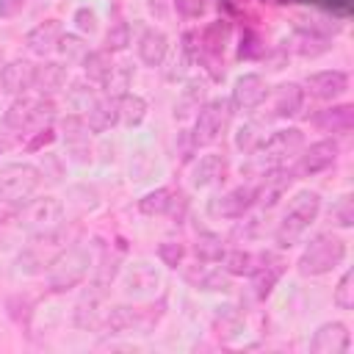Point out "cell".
<instances>
[{
  "label": "cell",
  "instance_id": "obj_28",
  "mask_svg": "<svg viewBox=\"0 0 354 354\" xmlns=\"http://www.w3.org/2000/svg\"><path fill=\"white\" fill-rule=\"evenodd\" d=\"M86 122L91 127V133H105L119 122V97H105L97 100L88 111H86Z\"/></svg>",
  "mask_w": 354,
  "mask_h": 354
},
{
  "label": "cell",
  "instance_id": "obj_31",
  "mask_svg": "<svg viewBox=\"0 0 354 354\" xmlns=\"http://www.w3.org/2000/svg\"><path fill=\"white\" fill-rule=\"evenodd\" d=\"M102 326L108 332H113V335H122V332H130V329H141V310L138 307L119 304V307H113V310L105 313Z\"/></svg>",
  "mask_w": 354,
  "mask_h": 354
},
{
  "label": "cell",
  "instance_id": "obj_43",
  "mask_svg": "<svg viewBox=\"0 0 354 354\" xmlns=\"http://www.w3.org/2000/svg\"><path fill=\"white\" fill-rule=\"evenodd\" d=\"M69 105L75 108V111H88L97 100H94V88L91 86H86V83H72V88H69Z\"/></svg>",
  "mask_w": 354,
  "mask_h": 354
},
{
  "label": "cell",
  "instance_id": "obj_14",
  "mask_svg": "<svg viewBox=\"0 0 354 354\" xmlns=\"http://www.w3.org/2000/svg\"><path fill=\"white\" fill-rule=\"evenodd\" d=\"M304 86L315 100H335L348 88V75L340 69H324V72H313L304 80Z\"/></svg>",
  "mask_w": 354,
  "mask_h": 354
},
{
  "label": "cell",
  "instance_id": "obj_25",
  "mask_svg": "<svg viewBox=\"0 0 354 354\" xmlns=\"http://www.w3.org/2000/svg\"><path fill=\"white\" fill-rule=\"evenodd\" d=\"M64 83H66V69H64V64H58V61H41L39 66H33V83H30V86L36 88V94L50 97V94L61 91Z\"/></svg>",
  "mask_w": 354,
  "mask_h": 354
},
{
  "label": "cell",
  "instance_id": "obj_18",
  "mask_svg": "<svg viewBox=\"0 0 354 354\" xmlns=\"http://www.w3.org/2000/svg\"><path fill=\"white\" fill-rule=\"evenodd\" d=\"M61 36H64V30H61V22L58 19H44V22H39L28 36H25V47L33 53V55H50L55 47H58V41H61Z\"/></svg>",
  "mask_w": 354,
  "mask_h": 354
},
{
  "label": "cell",
  "instance_id": "obj_5",
  "mask_svg": "<svg viewBox=\"0 0 354 354\" xmlns=\"http://www.w3.org/2000/svg\"><path fill=\"white\" fill-rule=\"evenodd\" d=\"M41 171L33 163L11 160L0 166V199L3 202H25L39 188Z\"/></svg>",
  "mask_w": 354,
  "mask_h": 354
},
{
  "label": "cell",
  "instance_id": "obj_15",
  "mask_svg": "<svg viewBox=\"0 0 354 354\" xmlns=\"http://www.w3.org/2000/svg\"><path fill=\"white\" fill-rule=\"evenodd\" d=\"M183 277H185V282L188 285H194V288H199V290H230L232 285H230V274L224 271V268H213V266H207L205 260L202 263H196V266H185L183 268Z\"/></svg>",
  "mask_w": 354,
  "mask_h": 354
},
{
  "label": "cell",
  "instance_id": "obj_52",
  "mask_svg": "<svg viewBox=\"0 0 354 354\" xmlns=\"http://www.w3.org/2000/svg\"><path fill=\"white\" fill-rule=\"evenodd\" d=\"M6 66V55H3V50H0V69Z\"/></svg>",
  "mask_w": 354,
  "mask_h": 354
},
{
  "label": "cell",
  "instance_id": "obj_39",
  "mask_svg": "<svg viewBox=\"0 0 354 354\" xmlns=\"http://www.w3.org/2000/svg\"><path fill=\"white\" fill-rule=\"evenodd\" d=\"M66 61H83L86 58V53H88V44H83V39L80 36H72V33H66V36H61V41H58V47H55Z\"/></svg>",
  "mask_w": 354,
  "mask_h": 354
},
{
  "label": "cell",
  "instance_id": "obj_32",
  "mask_svg": "<svg viewBox=\"0 0 354 354\" xmlns=\"http://www.w3.org/2000/svg\"><path fill=\"white\" fill-rule=\"evenodd\" d=\"M83 64V72L86 77L97 80V83H108V77L113 75V61H111V53L108 50H94V53H86V58L80 61Z\"/></svg>",
  "mask_w": 354,
  "mask_h": 354
},
{
  "label": "cell",
  "instance_id": "obj_49",
  "mask_svg": "<svg viewBox=\"0 0 354 354\" xmlns=\"http://www.w3.org/2000/svg\"><path fill=\"white\" fill-rule=\"evenodd\" d=\"M254 232H257V221L254 218H249V221H243V224H238L235 230H232V238H243V241H249V238H254Z\"/></svg>",
  "mask_w": 354,
  "mask_h": 354
},
{
  "label": "cell",
  "instance_id": "obj_10",
  "mask_svg": "<svg viewBox=\"0 0 354 354\" xmlns=\"http://www.w3.org/2000/svg\"><path fill=\"white\" fill-rule=\"evenodd\" d=\"M301 147H304V133L299 127H282V130H274L271 136H266L260 141V147L254 149V155L263 160H282V158L296 155Z\"/></svg>",
  "mask_w": 354,
  "mask_h": 354
},
{
  "label": "cell",
  "instance_id": "obj_19",
  "mask_svg": "<svg viewBox=\"0 0 354 354\" xmlns=\"http://www.w3.org/2000/svg\"><path fill=\"white\" fill-rule=\"evenodd\" d=\"M224 174H227V160L218 152L199 155V160H194V166L188 171L191 185H196V188H205V185H213V183L224 180Z\"/></svg>",
  "mask_w": 354,
  "mask_h": 354
},
{
  "label": "cell",
  "instance_id": "obj_11",
  "mask_svg": "<svg viewBox=\"0 0 354 354\" xmlns=\"http://www.w3.org/2000/svg\"><path fill=\"white\" fill-rule=\"evenodd\" d=\"M138 210L147 213V216H171V218H180L183 210H185V194L183 191H174L169 185L155 188V191H149V194H144L138 199Z\"/></svg>",
  "mask_w": 354,
  "mask_h": 354
},
{
  "label": "cell",
  "instance_id": "obj_45",
  "mask_svg": "<svg viewBox=\"0 0 354 354\" xmlns=\"http://www.w3.org/2000/svg\"><path fill=\"white\" fill-rule=\"evenodd\" d=\"M8 315L17 324H28V318H30V301L22 299V296H11L8 299Z\"/></svg>",
  "mask_w": 354,
  "mask_h": 354
},
{
  "label": "cell",
  "instance_id": "obj_29",
  "mask_svg": "<svg viewBox=\"0 0 354 354\" xmlns=\"http://www.w3.org/2000/svg\"><path fill=\"white\" fill-rule=\"evenodd\" d=\"M102 318H105V313H102V290H88L75 307V324L80 329H97V326H102Z\"/></svg>",
  "mask_w": 354,
  "mask_h": 354
},
{
  "label": "cell",
  "instance_id": "obj_13",
  "mask_svg": "<svg viewBox=\"0 0 354 354\" xmlns=\"http://www.w3.org/2000/svg\"><path fill=\"white\" fill-rule=\"evenodd\" d=\"M268 97V86L260 75L249 72V75H241L232 86V108L238 111H254L257 105H263V100Z\"/></svg>",
  "mask_w": 354,
  "mask_h": 354
},
{
  "label": "cell",
  "instance_id": "obj_50",
  "mask_svg": "<svg viewBox=\"0 0 354 354\" xmlns=\"http://www.w3.org/2000/svg\"><path fill=\"white\" fill-rule=\"evenodd\" d=\"M25 8V0H0V17H17Z\"/></svg>",
  "mask_w": 354,
  "mask_h": 354
},
{
  "label": "cell",
  "instance_id": "obj_7",
  "mask_svg": "<svg viewBox=\"0 0 354 354\" xmlns=\"http://www.w3.org/2000/svg\"><path fill=\"white\" fill-rule=\"evenodd\" d=\"M64 218V205L61 199L55 196H39V199H30L22 213H19V224L30 232H44V230H53L58 227Z\"/></svg>",
  "mask_w": 354,
  "mask_h": 354
},
{
  "label": "cell",
  "instance_id": "obj_20",
  "mask_svg": "<svg viewBox=\"0 0 354 354\" xmlns=\"http://www.w3.org/2000/svg\"><path fill=\"white\" fill-rule=\"evenodd\" d=\"M290 183H293V171H290V169H279V166H277V169L266 171L263 180H260V185H254L257 205H263V207L277 205V199L288 191Z\"/></svg>",
  "mask_w": 354,
  "mask_h": 354
},
{
  "label": "cell",
  "instance_id": "obj_34",
  "mask_svg": "<svg viewBox=\"0 0 354 354\" xmlns=\"http://www.w3.org/2000/svg\"><path fill=\"white\" fill-rule=\"evenodd\" d=\"M194 252L205 263H218L227 249H224V241L216 232H199L196 235V243H194Z\"/></svg>",
  "mask_w": 354,
  "mask_h": 354
},
{
  "label": "cell",
  "instance_id": "obj_46",
  "mask_svg": "<svg viewBox=\"0 0 354 354\" xmlns=\"http://www.w3.org/2000/svg\"><path fill=\"white\" fill-rule=\"evenodd\" d=\"M75 25H77L80 33H94L97 30V14L83 6V8L75 11Z\"/></svg>",
  "mask_w": 354,
  "mask_h": 354
},
{
  "label": "cell",
  "instance_id": "obj_38",
  "mask_svg": "<svg viewBox=\"0 0 354 354\" xmlns=\"http://www.w3.org/2000/svg\"><path fill=\"white\" fill-rule=\"evenodd\" d=\"M127 44H130V28H127V22L116 19V22L108 28V33H105V50H108V53H119V50H124Z\"/></svg>",
  "mask_w": 354,
  "mask_h": 354
},
{
  "label": "cell",
  "instance_id": "obj_33",
  "mask_svg": "<svg viewBox=\"0 0 354 354\" xmlns=\"http://www.w3.org/2000/svg\"><path fill=\"white\" fill-rule=\"evenodd\" d=\"M147 116V100L138 94H119V122H124L127 127L141 124Z\"/></svg>",
  "mask_w": 354,
  "mask_h": 354
},
{
  "label": "cell",
  "instance_id": "obj_2",
  "mask_svg": "<svg viewBox=\"0 0 354 354\" xmlns=\"http://www.w3.org/2000/svg\"><path fill=\"white\" fill-rule=\"evenodd\" d=\"M343 260H346V241L337 238L335 232H318L315 238H310V243L299 254L296 268L304 277H321L335 266H340Z\"/></svg>",
  "mask_w": 354,
  "mask_h": 354
},
{
  "label": "cell",
  "instance_id": "obj_37",
  "mask_svg": "<svg viewBox=\"0 0 354 354\" xmlns=\"http://www.w3.org/2000/svg\"><path fill=\"white\" fill-rule=\"evenodd\" d=\"M263 138H266V136L260 133V127H257L254 122H249V124H243V127L235 133V147H238L241 152H246V155H249V152L254 155V149L260 147Z\"/></svg>",
  "mask_w": 354,
  "mask_h": 354
},
{
  "label": "cell",
  "instance_id": "obj_35",
  "mask_svg": "<svg viewBox=\"0 0 354 354\" xmlns=\"http://www.w3.org/2000/svg\"><path fill=\"white\" fill-rule=\"evenodd\" d=\"M61 133L69 144H77V141H86L91 127L86 122V113H69L66 119H61Z\"/></svg>",
  "mask_w": 354,
  "mask_h": 354
},
{
  "label": "cell",
  "instance_id": "obj_8",
  "mask_svg": "<svg viewBox=\"0 0 354 354\" xmlns=\"http://www.w3.org/2000/svg\"><path fill=\"white\" fill-rule=\"evenodd\" d=\"M254 205H257L254 185H235V188L213 196L210 205H207V210L216 218H243Z\"/></svg>",
  "mask_w": 354,
  "mask_h": 354
},
{
  "label": "cell",
  "instance_id": "obj_22",
  "mask_svg": "<svg viewBox=\"0 0 354 354\" xmlns=\"http://www.w3.org/2000/svg\"><path fill=\"white\" fill-rule=\"evenodd\" d=\"M304 105V88L299 83H282L274 91V102H271V116L274 119H290L299 116Z\"/></svg>",
  "mask_w": 354,
  "mask_h": 354
},
{
  "label": "cell",
  "instance_id": "obj_6",
  "mask_svg": "<svg viewBox=\"0 0 354 354\" xmlns=\"http://www.w3.org/2000/svg\"><path fill=\"white\" fill-rule=\"evenodd\" d=\"M230 116H232V102L230 100H210V102L199 105L196 119H194V133H191L194 144L196 147L213 144L221 136V130L227 127Z\"/></svg>",
  "mask_w": 354,
  "mask_h": 354
},
{
  "label": "cell",
  "instance_id": "obj_30",
  "mask_svg": "<svg viewBox=\"0 0 354 354\" xmlns=\"http://www.w3.org/2000/svg\"><path fill=\"white\" fill-rule=\"evenodd\" d=\"M260 257H263V252L254 254L249 249H230V252L221 254V268L230 277H252L254 268L260 266Z\"/></svg>",
  "mask_w": 354,
  "mask_h": 354
},
{
  "label": "cell",
  "instance_id": "obj_4",
  "mask_svg": "<svg viewBox=\"0 0 354 354\" xmlns=\"http://www.w3.org/2000/svg\"><path fill=\"white\" fill-rule=\"evenodd\" d=\"M64 252H66V235H64L61 227H53V230H44V232H33L28 249L19 254V266L28 274H41Z\"/></svg>",
  "mask_w": 354,
  "mask_h": 354
},
{
  "label": "cell",
  "instance_id": "obj_1",
  "mask_svg": "<svg viewBox=\"0 0 354 354\" xmlns=\"http://www.w3.org/2000/svg\"><path fill=\"white\" fill-rule=\"evenodd\" d=\"M321 213V194L318 191H299L293 194V199L288 202V210L282 213L277 230H274V241L279 249H290L304 232L307 227L318 218Z\"/></svg>",
  "mask_w": 354,
  "mask_h": 354
},
{
  "label": "cell",
  "instance_id": "obj_24",
  "mask_svg": "<svg viewBox=\"0 0 354 354\" xmlns=\"http://www.w3.org/2000/svg\"><path fill=\"white\" fill-rule=\"evenodd\" d=\"M30 83H33V64L25 58L8 61L0 69V91L6 94H22L25 88H30Z\"/></svg>",
  "mask_w": 354,
  "mask_h": 354
},
{
  "label": "cell",
  "instance_id": "obj_17",
  "mask_svg": "<svg viewBox=\"0 0 354 354\" xmlns=\"http://www.w3.org/2000/svg\"><path fill=\"white\" fill-rule=\"evenodd\" d=\"M50 268H53V277H50V288L53 290H69L77 282H83V277H86V260L80 254H75V252L66 254V263H64V257H58Z\"/></svg>",
  "mask_w": 354,
  "mask_h": 354
},
{
  "label": "cell",
  "instance_id": "obj_51",
  "mask_svg": "<svg viewBox=\"0 0 354 354\" xmlns=\"http://www.w3.org/2000/svg\"><path fill=\"white\" fill-rule=\"evenodd\" d=\"M329 3H335V6H346L348 0H329Z\"/></svg>",
  "mask_w": 354,
  "mask_h": 354
},
{
  "label": "cell",
  "instance_id": "obj_41",
  "mask_svg": "<svg viewBox=\"0 0 354 354\" xmlns=\"http://www.w3.org/2000/svg\"><path fill=\"white\" fill-rule=\"evenodd\" d=\"M158 257L163 260V266L177 268V266H183L185 246H183L180 241H160V243H158Z\"/></svg>",
  "mask_w": 354,
  "mask_h": 354
},
{
  "label": "cell",
  "instance_id": "obj_36",
  "mask_svg": "<svg viewBox=\"0 0 354 354\" xmlns=\"http://www.w3.org/2000/svg\"><path fill=\"white\" fill-rule=\"evenodd\" d=\"M202 97H205V88H202V83H191L185 91H183V97H180V102H177V116L180 119H185V116H191V113H196L199 111V102H202Z\"/></svg>",
  "mask_w": 354,
  "mask_h": 354
},
{
  "label": "cell",
  "instance_id": "obj_21",
  "mask_svg": "<svg viewBox=\"0 0 354 354\" xmlns=\"http://www.w3.org/2000/svg\"><path fill=\"white\" fill-rule=\"evenodd\" d=\"M329 47H332V36L324 33L321 28H299L290 36V50L299 53V55H304V58L324 55Z\"/></svg>",
  "mask_w": 354,
  "mask_h": 354
},
{
  "label": "cell",
  "instance_id": "obj_42",
  "mask_svg": "<svg viewBox=\"0 0 354 354\" xmlns=\"http://www.w3.org/2000/svg\"><path fill=\"white\" fill-rule=\"evenodd\" d=\"M335 304L340 310H351L354 307V271H346L335 288Z\"/></svg>",
  "mask_w": 354,
  "mask_h": 354
},
{
  "label": "cell",
  "instance_id": "obj_16",
  "mask_svg": "<svg viewBox=\"0 0 354 354\" xmlns=\"http://www.w3.org/2000/svg\"><path fill=\"white\" fill-rule=\"evenodd\" d=\"M282 271H285V260L279 254H274V252H263L260 266L252 274V279H254V296L257 299H268L271 290H274V285L279 282Z\"/></svg>",
  "mask_w": 354,
  "mask_h": 354
},
{
  "label": "cell",
  "instance_id": "obj_9",
  "mask_svg": "<svg viewBox=\"0 0 354 354\" xmlns=\"http://www.w3.org/2000/svg\"><path fill=\"white\" fill-rule=\"evenodd\" d=\"M337 155H340V147H337L335 138L315 141V144H310V147L299 155V160L293 163L290 171H293V177H313V174L329 169V166L337 160Z\"/></svg>",
  "mask_w": 354,
  "mask_h": 354
},
{
  "label": "cell",
  "instance_id": "obj_48",
  "mask_svg": "<svg viewBox=\"0 0 354 354\" xmlns=\"http://www.w3.org/2000/svg\"><path fill=\"white\" fill-rule=\"evenodd\" d=\"M174 8H177L183 17L196 19V17L205 14V0H174Z\"/></svg>",
  "mask_w": 354,
  "mask_h": 354
},
{
  "label": "cell",
  "instance_id": "obj_3",
  "mask_svg": "<svg viewBox=\"0 0 354 354\" xmlns=\"http://www.w3.org/2000/svg\"><path fill=\"white\" fill-rule=\"evenodd\" d=\"M53 116H55V102H53L50 97H44V94H19V97L8 105L3 122H6L11 130L25 133V130L47 127V124L53 122Z\"/></svg>",
  "mask_w": 354,
  "mask_h": 354
},
{
  "label": "cell",
  "instance_id": "obj_23",
  "mask_svg": "<svg viewBox=\"0 0 354 354\" xmlns=\"http://www.w3.org/2000/svg\"><path fill=\"white\" fill-rule=\"evenodd\" d=\"M313 124L324 133H348L354 127V105H348V102L329 105L313 116Z\"/></svg>",
  "mask_w": 354,
  "mask_h": 354
},
{
  "label": "cell",
  "instance_id": "obj_27",
  "mask_svg": "<svg viewBox=\"0 0 354 354\" xmlns=\"http://www.w3.org/2000/svg\"><path fill=\"white\" fill-rule=\"evenodd\" d=\"M158 282H160L158 271L149 268L147 263H133V266L127 268L124 279H122L124 293H130V296H147V293H152V290L158 288Z\"/></svg>",
  "mask_w": 354,
  "mask_h": 354
},
{
  "label": "cell",
  "instance_id": "obj_44",
  "mask_svg": "<svg viewBox=\"0 0 354 354\" xmlns=\"http://www.w3.org/2000/svg\"><path fill=\"white\" fill-rule=\"evenodd\" d=\"M238 55H241V58H257V55H263V44H260V36H257V33H252V30H246V33L241 36V47H238Z\"/></svg>",
  "mask_w": 354,
  "mask_h": 354
},
{
  "label": "cell",
  "instance_id": "obj_26",
  "mask_svg": "<svg viewBox=\"0 0 354 354\" xmlns=\"http://www.w3.org/2000/svg\"><path fill=\"white\" fill-rule=\"evenodd\" d=\"M166 53H169V39L166 33L155 30V28H147L141 36H138V58L147 64V66H160L166 61Z\"/></svg>",
  "mask_w": 354,
  "mask_h": 354
},
{
  "label": "cell",
  "instance_id": "obj_47",
  "mask_svg": "<svg viewBox=\"0 0 354 354\" xmlns=\"http://www.w3.org/2000/svg\"><path fill=\"white\" fill-rule=\"evenodd\" d=\"M53 141H55V130L47 124V127H39L36 136H33L25 147H28V152H36V149H41V147H47V144H53Z\"/></svg>",
  "mask_w": 354,
  "mask_h": 354
},
{
  "label": "cell",
  "instance_id": "obj_12",
  "mask_svg": "<svg viewBox=\"0 0 354 354\" xmlns=\"http://www.w3.org/2000/svg\"><path fill=\"white\" fill-rule=\"evenodd\" d=\"M348 346H351V335H348V326L340 321L321 324L310 340L313 354H346Z\"/></svg>",
  "mask_w": 354,
  "mask_h": 354
},
{
  "label": "cell",
  "instance_id": "obj_40",
  "mask_svg": "<svg viewBox=\"0 0 354 354\" xmlns=\"http://www.w3.org/2000/svg\"><path fill=\"white\" fill-rule=\"evenodd\" d=\"M329 221L335 227H351L354 224V202H351V196H340L329 207Z\"/></svg>",
  "mask_w": 354,
  "mask_h": 354
}]
</instances>
